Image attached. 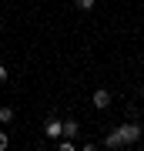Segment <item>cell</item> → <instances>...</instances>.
<instances>
[{
    "label": "cell",
    "instance_id": "1",
    "mask_svg": "<svg viewBox=\"0 0 144 151\" xmlns=\"http://www.w3.org/2000/svg\"><path fill=\"white\" fill-rule=\"evenodd\" d=\"M141 134H144V124H138V121H128V124H121V128H114V131H107V138H104V148H131V145H138L141 141Z\"/></svg>",
    "mask_w": 144,
    "mask_h": 151
},
{
    "label": "cell",
    "instance_id": "2",
    "mask_svg": "<svg viewBox=\"0 0 144 151\" xmlns=\"http://www.w3.org/2000/svg\"><path fill=\"white\" fill-rule=\"evenodd\" d=\"M44 134H47L50 141H60V138H64V121L50 114V118H47V124H44Z\"/></svg>",
    "mask_w": 144,
    "mask_h": 151
},
{
    "label": "cell",
    "instance_id": "3",
    "mask_svg": "<svg viewBox=\"0 0 144 151\" xmlns=\"http://www.w3.org/2000/svg\"><path fill=\"white\" fill-rule=\"evenodd\" d=\"M111 101H114V97H111V91H107V87H97V91L91 94V104H94L97 111H107V108H111Z\"/></svg>",
    "mask_w": 144,
    "mask_h": 151
},
{
    "label": "cell",
    "instance_id": "4",
    "mask_svg": "<svg viewBox=\"0 0 144 151\" xmlns=\"http://www.w3.org/2000/svg\"><path fill=\"white\" fill-rule=\"evenodd\" d=\"M14 118H17V111L10 104H0V124H14Z\"/></svg>",
    "mask_w": 144,
    "mask_h": 151
},
{
    "label": "cell",
    "instance_id": "5",
    "mask_svg": "<svg viewBox=\"0 0 144 151\" xmlns=\"http://www.w3.org/2000/svg\"><path fill=\"white\" fill-rule=\"evenodd\" d=\"M77 134H80V124H77L74 118H67V121H64V138H77Z\"/></svg>",
    "mask_w": 144,
    "mask_h": 151
},
{
    "label": "cell",
    "instance_id": "6",
    "mask_svg": "<svg viewBox=\"0 0 144 151\" xmlns=\"http://www.w3.org/2000/svg\"><path fill=\"white\" fill-rule=\"evenodd\" d=\"M57 148H60V151H77L74 138H60V141H57Z\"/></svg>",
    "mask_w": 144,
    "mask_h": 151
},
{
    "label": "cell",
    "instance_id": "7",
    "mask_svg": "<svg viewBox=\"0 0 144 151\" xmlns=\"http://www.w3.org/2000/svg\"><path fill=\"white\" fill-rule=\"evenodd\" d=\"M10 148V134H7V131H0V151H7Z\"/></svg>",
    "mask_w": 144,
    "mask_h": 151
},
{
    "label": "cell",
    "instance_id": "8",
    "mask_svg": "<svg viewBox=\"0 0 144 151\" xmlns=\"http://www.w3.org/2000/svg\"><path fill=\"white\" fill-rule=\"evenodd\" d=\"M94 4H97V0H77V7H80V10H94Z\"/></svg>",
    "mask_w": 144,
    "mask_h": 151
},
{
    "label": "cell",
    "instance_id": "9",
    "mask_svg": "<svg viewBox=\"0 0 144 151\" xmlns=\"http://www.w3.org/2000/svg\"><path fill=\"white\" fill-rule=\"evenodd\" d=\"M4 81H7V70H4V67H0V84H4Z\"/></svg>",
    "mask_w": 144,
    "mask_h": 151
}]
</instances>
